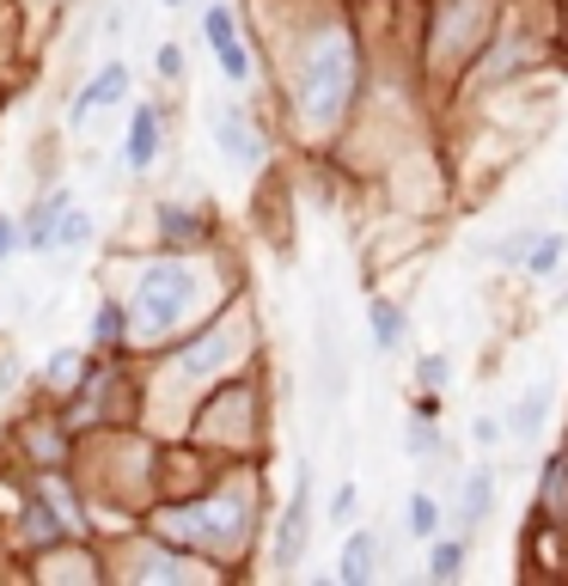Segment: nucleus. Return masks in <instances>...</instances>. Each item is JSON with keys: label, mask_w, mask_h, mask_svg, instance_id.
<instances>
[{"label": "nucleus", "mask_w": 568, "mask_h": 586, "mask_svg": "<svg viewBox=\"0 0 568 586\" xmlns=\"http://www.w3.org/2000/svg\"><path fill=\"white\" fill-rule=\"evenodd\" d=\"M349 513H354V483H342V489L330 495V520L342 525V520H349Z\"/></svg>", "instance_id": "22"}, {"label": "nucleus", "mask_w": 568, "mask_h": 586, "mask_svg": "<svg viewBox=\"0 0 568 586\" xmlns=\"http://www.w3.org/2000/svg\"><path fill=\"white\" fill-rule=\"evenodd\" d=\"M202 37H208V49H215V62L227 68V80H251V56L245 44H239V25H232V7H208L202 13Z\"/></svg>", "instance_id": "3"}, {"label": "nucleus", "mask_w": 568, "mask_h": 586, "mask_svg": "<svg viewBox=\"0 0 568 586\" xmlns=\"http://www.w3.org/2000/svg\"><path fill=\"white\" fill-rule=\"evenodd\" d=\"M159 147H166V123H159V110L154 105H141L135 110V123H129V141H123V159L135 171H147L159 159Z\"/></svg>", "instance_id": "6"}, {"label": "nucleus", "mask_w": 568, "mask_h": 586, "mask_svg": "<svg viewBox=\"0 0 568 586\" xmlns=\"http://www.w3.org/2000/svg\"><path fill=\"white\" fill-rule=\"evenodd\" d=\"M306 550V489L288 501V520H281V544H276V569H293Z\"/></svg>", "instance_id": "9"}, {"label": "nucleus", "mask_w": 568, "mask_h": 586, "mask_svg": "<svg viewBox=\"0 0 568 586\" xmlns=\"http://www.w3.org/2000/svg\"><path fill=\"white\" fill-rule=\"evenodd\" d=\"M544 416H551V386H532L520 403H513V416H507V434H520V440H532V434L544 428Z\"/></svg>", "instance_id": "10"}, {"label": "nucleus", "mask_w": 568, "mask_h": 586, "mask_svg": "<svg viewBox=\"0 0 568 586\" xmlns=\"http://www.w3.org/2000/svg\"><path fill=\"white\" fill-rule=\"evenodd\" d=\"M476 447H495V440H501V422H495V416H476Z\"/></svg>", "instance_id": "23"}, {"label": "nucleus", "mask_w": 568, "mask_h": 586, "mask_svg": "<svg viewBox=\"0 0 568 586\" xmlns=\"http://www.w3.org/2000/svg\"><path fill=\"white\" fill-rule=\"evenodd\" d=\"M190 293H196V276H190L184 263H159V269H147V281H141V318L154 330L178 325V312L190 306Z\"/></svg>", "instance_id": "2"}, {"label": "nucleus", "mask_w": 568, "mask_h": 586, "mask_svg": "<svg viewBox=\"0 0 568 586\" xmlns=\"http://www.w3.org/2000/svg\"><path fill=\"white\" fill-rule=\"evenodd\" d=\"M123 325H129V312L117 306V300H105V306H98V318H93V342H105V349H110V342L123 337Z\"/></svg>", "instance_id": "16"}, {"label": "nucleus", "mask_w": 568, "mask_h": 586, "mask_svg": "<svg viewBox=\"0 0 568 586\" xmlns=\"http://www.w3.org/2000/svg\"><path fill=\"white\" fill-rule=\"evenodd\" d=\"M154 68H159L166 80H178V74H184V49H178V44H166V49L154 56Z\"/></svg>", "instance_id": "20"}, {"label": "nucleus", "mask_w": 568, "mask_h": 586, "mask_svg": "<svg viewBox=\"0 0 568 586\" xmlns=\"http://www.w3.org/2000/svg\"><path fill=\"white\" fill-rule=\"evenodd\" d=\"M367 318H373V342H379V349H398V337H403V312L391 306V300H373Z\"/></svg>", "instance_id": "12"}, {"label": "nucleus", "mask_w": 568, "mask_h": 586, "mask_svg": "<svg viewBox=\"0 0 568 586\" xmlns=\"http://www.w3.org/2000/svg\"><path fill=\"white\" fill-rule=\"evenodd\" d=\"M123 93H129V68H123V62L98 68V80H93V86H86V93L74 98V105H68V129H80V123H86V117H93L98 105H117Z\"/></svg>", "instance_id": "5"}, {"label": "nucleus", "mask_w": 568, "mask_h": 586, "mask_svg": "<svg viewBox=\"0 0 568 586\" xmlns=\"http://www.w3.org/2000/svg\"><path fill=\"white\" fill-rule=\"evenodd\" d=\"M349 93H354V49H349V37H330V44L312 49L306 80H300V117H306V129L337 123L349 110Z\"/></svg>", "instance_id": "1"}, {"label": "nucleus", "mask_w": 568, "mask_h": 586, "mask_svg": "<svg viewBox=\"0 0 568 586\" xmlns=\"http://www.w3.org/2000/svg\"><path fill=\"white\" fill-rule=\"evenodd\" d=\"M19 239H25V232H19V227H13V220H0V263H7V251H13V245H19Z\"/></svg>", "instance_id": "25"}, {"label": "nucleus", "mask_w": 568, "mask_h": 586, "mask_svg": "<svg viewBox=\"0 0 568 586\" xmlns=\"http://www.w3.org/2000/svg\"><path fill=\"white\" fill-rule=\"evenodd\" d=\"M159 227H166L171 239H196L202 220H196V215H184V208H159Z\"/></svg>", "instance_id": "19"}, {"label": "nucleus", "mask_w": 568, "mask_h": 586, "mask_svg": "<svg viewBox=\"0 0 568 586\" xmlns=\"http://www.w3.org/2000/svg\"><path fill=\"white\" fill-rule=\"evenodd\" d=\"M532 245H537V232H507L501 245H490V257L495 263H525V257H532Z\"/></svg>", "instance_id": "18"}, {"label": "nucleus", "mask_w": 568, "mask_h": 586, "mask_svg": "<svg viewBox=\"0 0 568 586\" xmlns=\"http://www.w3.org/2000/svg\"><path fill=\"white\" fill-rule=\"evenodd\" d=\"M86 239H93V215H86V208H68L62 232H56V251H80Z\"/></svg>", "instance_id": "15"}, {"label": "nucleus", "mask_w": 568, "mask_h": 586, "mask_svg": "<svg viewBox=\"0 0 568 586\" xmlns=\"http://www.w3.org/2000/svg\"><path fill=\"white\" fill-rule=\"evenodd\" d=\"M403 447H410L415 459H434V428H422V422H415V428H410V440H403Z\"/></svg>", "instance_id": "21"}, {"label": "nucleus", "mask_w": 568, "mask_h": 586, "mask_svg": "<svg viewBox=\"0 0 568 586\" xmlns=\"http://www.w3.org/2000/svg\"><path fill=\"white\" fill-rule=\"evenodd\" d=\"M68 208H74V196H68V190H49L32 215H25V227H19L25 232V251H56V232H62Z\"/></svg>", "instance_id": "4"}, {"label": "nucleus", "mask_w": 568, "mask_h": 586, "mask_svg": "<svg viewBox=\"0 0 568 586\" xmlns=\"http://www.w3.org/2000/svg\"><path fill=\"white\" fill-rule=\"evenodd\" d=\"M490 501H495V477H490V471H471V477H464V501H459L464 525L483 520V513H490Z\"/></svg>", "instance_id": "11"}, {"label": "nucleus", "mask_w": 568, "mask_h": 586, "mask_svg": "<svg viewBox=\"0 0 568 586\" xmlns=\"http://www.w3.org/2000/svg\"><path fill=\"white\" fill-rule=\"evenodd\" d=\"M215 141L227 147L232 166H245V171L263 166V141H257V129H251L239 110H220V117H215Z\"/></svg>", "instance_id": "7"}, {"label": "nucleus", "mask_w": 568, "mask_h": 586, "mask_svg": "<svg viewBox=\"0 0 568 586\" xmlns=\"http://www.w3.org/2000/svg\"><path fill=\"white\" fill-rule=\"evenodd\" d=\"M440 379H446V361L428 355V361H422V386H440Z\"/></svg>", "instance_id": "24"}, {"label": "nucleus", "mask_w": 568, "mask_h": 586, "mask_svg": "<svg viewBox=\"0 0 568 586\" xmlns=\"http://www.w3.org/2000/svg\"><path fill=\"white\" fill-rule=\"evenodd\" d=\"M166 7H184V0H166Z\"/></svg>", "instance_id": "26"}, {"label": "nucleus", "mask_w": 568, "mask_h": 586, "mask_svg": "<svg viewBox=\"0 0 568 586\" xmlns=\"http://www.w3.org/2000/svg\"><path fill=\"white\" fill-rule=\"evenodd\" d=\"M373 562H379V538L373 532H349V544H342V586H367L373 581Z\"/></svg>", "instance_id": "8"}, {"label": "nucleus", "mask_w": 568, "mask_h": 586, "mask_svg": "<svg viewBox=\"0 0 568 586\" xmlns=\"http://www.w3.org/2000/svg\"><path fill=\"white\" fill-rule=\"evenodd\" d=\"M403 520H410L415 538H434L440 532V508H434V495H410V508H403Z\"/></svg>", "instance_id": "14"}, {"label": "nucleus", "mask_w": 568, "mask_h": 586, "mask_svg": "<svg viewBox=\"0 0 568 586\" xmlns=\"http://www.w3.org/2000/svg\"><path fill=\"white\" fill-rule=\"evenodd\" d=\"M556 263H563V239H556V232H537V245H532V257H525V269H532V276H551Z\"/></svg>", "instance_id": "17"}, {"label": "nucleus", "mask_w": 568, "mask_h": 586, "mask_svg": "<svg viewBox=\"0 0 568 586\" xmlns=\"http://www.w3.org/2000/svg\"><path fill=\"white\" fill-rule=\"evenodd\" d=\"M464 556H471V550H464V538H440V544H434V556H428V574H434V581H452V574H464Z\"/></svg>", "instance_id": "13"}]
</instances>
